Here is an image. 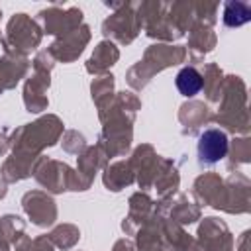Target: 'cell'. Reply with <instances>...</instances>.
I'll return each instance as SVG.
<instances>
[{
    "label": "cell",
    "instance_id": "2",
    "mask_svg": "<svg viewBox=\"0 0 251 251\" xmlns=\"http://www.w3.org/2000/svg\"><path fill=\"white\" fill-rule=\"evenodd\" d=\"M176 88L182 96H196L202 88V76L194 67H184L176 75Z\"/></svg>",
    "mask_w": 251,
    "mask_h": 251
},
{
    "label": "cell",
    "instance_id": "3",
    "mask_svg": "<svg viewBox=\"0 0 251 251\" xmlns=\"http://www.w3.org/2000/svg\"><path fill=\"white\" fill-rule=\"evenodd\" d=\"M251 20V8L245 4V2H239V0H231L226 4L224 8V24L227 27H237V25H243Z\"/></svg>",
    "mask_w": 251,
    "mask_h": 251
},
{
    "label": "cell",
    "instance_id": "1",
    "mask_svg": "<svg viewBox=\"0 0 251 251\" xmlns=\"http://www.w3.org/2000/svg\"><path fill=\"white\" fill-rule=\"evenodd\" d=\"M229 149V139L222 129L210 127L206 131L200 133L198 137V145H196V153H198V163L204 167L216 165L218 161H222L227 155Z\"/></svg>",
    "mask_w": 251,
    "mask_h": 251
}]
</instances>
